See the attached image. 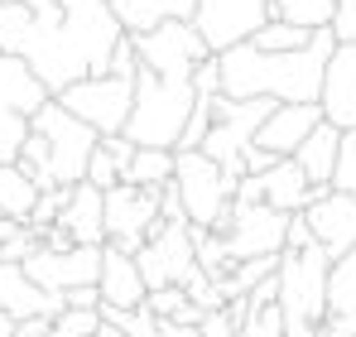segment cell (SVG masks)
<instances>
[{
    "label": "cell",
    "instance_id": "60d3db41",
    "mask_svg": "<svg viewBox=\"0 0 356 337\" xmlns=\"http://www.w3.org/2000/svg\"><path fill=\"white\" fill-rule=\"evenodd\" d=\"M24 231V222H15V217H0V246L10 241V236H19Z\"/></svg>",
    "mask_w": 356,
    "mask_h": 337
},
{
    "label": "cell",
    "instance_id": "7c38bea8",
    "mask_svg": "<svg viewBox=\"0 0 356 337\" xmlns=\"http://www.w3.org/2000/svg\"><path fill=\"white\" fill-rule=\"evenodd\" d=\"M159 193L164 188H140L130 178H120L116 188H106V241L135 256L149 241V226L164 217Z\"/></svg>",
    "mask_w": 356,
    "mask_h": 337
},
{
    "label": "cell",
    "instance_id": "5b68a950",
    "mask_svg": "<svg viewBox=\"0 0 356 337\" xmlns=\"http://www.w3.org/2000/svg\"><path fill=\"white\" fill-rule=\"evenodd\" d=\"M236 183L241 178H232L207 150H178L174 188L193 226H212V231L227 236L236 222Z\"/></svg>",
    "mask_w": 356,
    "mask_h": 337
},
{
    "label": "cell",
    "instance_id": "1f68e13d",
    "mask_svg": "<svg viewBox=\"0 0 356 337\" xmlns=\"http://www.w3.org/2000/svg\"><path fill=\"white\" fill-rule=\"evenodd\" d=\"M332 188H342V193H352V198H356V125H352V130H342V150H337Z\"/></svg>",
    "mask_w": 356,
    "mask_h": 337
},
{
    "label": "cell",
    "instance_id": "ba28073f",
    "mask_svg": "<svg viewBox=\"0 0 356 337\" xmlns=\"http://www.w3.org/2000/svg\"><path fill=\"white\" fill-rule=\"evenodd\" d=\"M275 107H280L275 97H227L222 92L217 97V120H212L202 150L227 168L232 178H241L245 173V150L255 145V130L265 125V116L275 111Z\"/></svg>",
    "mask_w": 356,
    "mask_h": 337
},
{
    "label": "cell",
    "instance_id": "7a4b0ae2",
    "mask_svg": "<svg viewBox=\"0 0 356 337\" xmlns=\"http://www.w3.org/2000/svg\"><path fill=\"white\" fill-rule=\"evenodd\" d=\"M337 29H318L308 49L289 54H265L255 44H232L222 49V92L227 97H275V102H318L323 97V77H327V58L337 49Z\"/></svg>",
    "mask_w": 356,
    "mask_h": 337
},
{
    "label": "cell",
    "instance_id": "8992f818",
    "mask_svg": "<svg viewBox=\"0 0 356 337\" xmlns=\"http://www.w3.org/2000/svg\"><path fill=\"white\" fill-rule=\"evenodd\" d=\"M54 92L44 87V77L15 54H0V164H15L29 130L34 111L49 102Z\"/></svg>",
    "mask_w": 356,
    "mask_h": 337
},
{
    "label": "cell",
    "instance_id": "83f0119b",
    "mask_svg": "<svg viewBox=\"0 0 356 337\" xmlns=\"http://www.w3.org/2000/svg\"><path fill=\"white\" fill-rule=\"evenodd\" d=\"M313 34H318V29L294 24V19H265L245 44H255V49H265V54H289V49H308Z\"/></svg>",
    "mask_w": 356,
    "mask_h": 337
},
{
    "label": "cell",
    "instance_id": "4fadbf2b",
    "mask_svg": "<svg viewBox=\"0 0 356 337\" xmlns=\"http://www.w3.org/2000/svg\"><path fill=\"white\" fill-rule=\"evenodd\" d=\"M265 19H275V0H202L193 24L202 29L212 54H222L232 44H245Z\"/></svg>",
    "mask_w": 356,
    "mask_h": 337
},
{
    "label": "cell",
    "instance_id": "7402d4cb",
    "mask_svg": "<svg viewBox=\"0 0 356 337\" xmlns=\"http://www.w3.org/2000/svg\"><path fill=\"white\" fill-rule=\"evenodd\" d=\"M318 337H356V246L332 260L327 275V323Z\"/></svg>",
    "mask_w": 356,
    "mask_h": 337
},
{
    "label": "cell",
    "instance_id": "ac0fdd59",
    "mask_svg": "<svg viewBox=\"0 0 356 337\" xmlns=\"http://www.w3.org/2000/svg\"><path fill=\"white\" fill-rule=\"evenodd\" d=\"M323 116L342 130L356 125V44H337L327 58V77H323Z\"/></svg>",
    "mask_w": 356,
    "mask_h": 337
},
{
    "label": "cell",
    "instance_id": "9a60e30c",
    "mask_svg": "<svg viewBox=\"0 0 356 337\" xmlns=\"http://www.w3.org/2000/svg\"><path fill=\"white\" fill-rule=\"evenodd\" d=\"M102 256L106 246H67V251H49L39 246L29 260H24V275L54 294H67L77 284H97L102 280Z\"/></svg>",
    "mask_w": 356,
    "mask_h": 337
},
{
    "label": "cell",
    "instance_id": "d4e9b609",
    "mask_svg": "<svg viewBox=\"0 0 356 337\" xmlns=\"http://www.w3.org/2000/svg\"><path fill=\"white\" fill-rule=\"evenodd\" d=\"M337 150H342V125H332V120H323L303 145L294 150V159L303 164V173L313 178V188L323 193V188H332V173H337Z\"/></svg>",
    "mask_w": 356,
    "mask_h": 337
},
{
    "label": "cell",
    "instance_id": "d6986e66",
    "mask_svg": "<svg viewBox=\"0 0 356 337\" xmlns=\"http://www.w3.org/2000/svg\"><path fill=\"white\" fill-rule=\"evenodd\" d=\"M0 308L15 313V318H29V313H54L58 318L63 308H67V294H54V289L34 284L24 275V265L0 260Z\"/></svg>",
    "mask_w": 356,
    "mask_h": 337
},
{
    "label": "cell",
    "instance_id": "cb8c5ba5",
    "mask_svg": "<svg viewBox=\"0 0 356 337\" xmlns=\"http://www.w3.org/2000/svg\"><path fill=\"white\" fill-rule=\"evenodd\" d=\"M197 5L202 0H111L125 34H149L164 19H197Z\"/></svg>",
    "mask_w": 356,
    "mask_h": 337
},
{
    "label": "cell",
    "instance_id": "ffe728a7",
    "mask_svg": "<svg viewBox=\"0 0 356 337\" xmlns=\"http://www.w3.org/2000/svg\"><path fill=\"white\" fill-rule=\"evenodd\" d=\"M58 226H67V236L77 246H106V188L97 183H72V198L63 207Z\"/></svg>",
    "mask_w": 356,
    "mask_h": 337
},
{
    "label": "cell",
    "instance_id": "30bf717a",
    "mask_svg": "<svg viewBox=\"0 0 356 337\" xmlns=\"http://www.w3.org/2000/svg\"><path fill=\"white\" fill-rule=\"evenodd\" d=\"M58 102L72 116H82L87 125H97L102 135H125L130 111H135V77H125V72H97V77H82V82L63 87Z\"/></svg>",
    "mask_w": 356,
    "mask_h": 337
},
{
    "label": "cell",
    "instance_id": "e0dca14e",
    "mask_svg": "<svg viewBox=\"0 0 356 337\" xmlns=\"http://www.w3.org/2000/svg\"><path fill=\"white\" fill-rule=\"evenodd\" d=\"M323 120H327L323 102H280L275 111L265 116V125L255 130V145L270 150V155H294Z\"/></svg>",
    "mask_w": 356,
    "mask_h": 337
},
{
    "label": "cell",
    "instance_id": "8d00e7d4",
    "mask_svg": "<svg viewBox=\"0 0 356 337\" xmlns=\"http://www.w3.org/2000/svg\"><path fill=\"white\" fill-rule=\"evenodd\" d=\"M303 246H313V226H308L303 212H294V217H289V241H284V251H303Z\"/></svg>",
    "mask_w": 356,
    "mask_h": 337
},
{
    "label": "cell",
    "instance_id": "277c9868",
    "mask_svg": "<svg viewBox=\"0 0 356 337\" xmlns=\"http://www.w3.org/2000/svg\"><path fill=\"white\" fill-rule=\"evenodd\" d=\"M327 275H332V256L318 241L280 256V308H284V333L289 337L323 333V323H327Z\"/></svg>",
    "mask_w": 356,
    "mask_h": 337
},
{
    "label": "cell",
    "instance_id": "6da1fadb",
    "mask_svg": "<svg viewBox=\"0 0 356 337\" xmlns=\"http://www.w3.org/2000/svg\"><path fill=\"white\" fill-rule=\"evenodd\" d=\"M125 39L111 0H0V54L24 58L44 87H63L111 72V54Z\"/></svg>",
    "mask_w": 356,
    "mask_h": 337
},
{
    "label": "cell",
    "instance_id": "f546056e",
    "mask_svg": "<svg viewBox=\"0 0 356 337\" xmlns=\"http://www.w3.org/2000/svg\"><path fill=\"white\" fill-rule=\"evenodd\" d=\"M120 178H125V164H120L116 155H111V145L102 140V145L92 150V164H87V183H97V188H116Z\"/></svg>",
    "mask_w": 356,
    "mask_h": 337
},
{
    "label": "cell",
    "instance_id": "603a6c76",
    "mask_svg": "<svg viewBox=\"0 0 356 337\" xmlns=\"http://www.w3.org/2000/svg\"><path fill=\"white\" fill-rule=\"evenodd\" d=\"M318 198V188H313V178L303 173L294 155H280L275 164L265 168V203L270 207H280V212H303L308 203Z\"/></svg>",
    "mask_w": 356,
    "mask_h": 337
},
{
    "label": "cell",
    "instance_id": "9c48e42d",
    "mask_svg": "<svg viewBox=\"0 0 356 337\" xmlns=\"http://www.w3.org/2000/svg\"><path fill=\"white\" fill-rule=\"evenodd\" d=\"M140 260V275L149 289H164V284H188L202 265H197V226L188 217H159L149 226V241L135 251Z\"/></svg>",
    "mask_w": 356,
    "mask_h": 337
},
{
    "label": "cell",
    "instance_id": "5bb4252c",
    "mask_svg": "<svg viewBox=\"0 0 356 337\" xmlns=\"http://www.w3.org/2000/svg\"><path fill=\"white\" fill-rule=\"evenodd\" d=\"M289 217H294V212H280V207H270V203H236V222H232V231H227L232 260H250V256H284Z\"/></svg>",
    "mask_w": 356,
    "mask_h": 337
},
{
    "label": "cell",
    "instance_id": "f1b7e54d",
    "mask_svg": "<svg viewBox=\"0 0 356 337\" xmlns=\"http://www.w3.org/2000/svg\"><path fill=\"white\" fill-rule=\"evenodd\" d=\"M241 337H289L284 333V308H280V299H275V304H250V318H245Z\"/></svg>",
    "mask_w": 356,
    "mask_h": 337
},
{
    "label": "cell",
    "instance_id": "484cf974",
    "mask_svg": "<svg viewBox=\"0 0 356 337\" xmlns=\"http://www.w3.org/2000/svg\"><path fill=\"white\" fill-rule=\"evenodd\" d=\"M39 183L24 173L19 164H0V217H15V222H29L34 203H39Z\"/></svg>",
    "mask_w": 356,
    "mask_h": 337
},
{
    "label": "cell",
    "instance_id": "74e56055",
    "mask_svg": "<svg viewBox=\"0 0 356 337\" xmlns=\"http://www.w3.org/2000/svg\"><path fill=\"white\" fill-rule=\"evenodd\" d=\"M67 308H102V284H77V289H67Z\"/></svg>",
    "mask_w": 356,
    "mask_h": 337
},
{
    "label": "cell",
    "instance_id": "d590c367",
    "mask_svg": "<svg viewBox=\"0 0 356 337\" xmlns=\"http://www.w3.org/2000/svg\"><path fill=\"white\" fill-rule=\"evenodd\" d=\"M54 313H29V318H19V328H15V337H49L54 333Z\"/></svg>",
    "mask_w": 356,
    "mask_h": 337
},
{
    "label": "cell",
    "instance_id": "4dcf8cb0",
    "mask_svg": "<svg viewBox=\"0 0 356 337\" xmlns=\"http://www.w3.org/2000/svg\"><path fill=\"white\" fill-rule=\"evenodd\" d=\"M67 198H72V188L67 183H58V188H44L39 193V203H34V212H29V226H54L63 217V207H67Z\"/></svg>",
    "mask_w": 356,
    "mask_h": 337
},
{
    "label": "cell",
    "instance_id": "44dd1931",
    "mask_svg": "<svg viewBox=\"0 0 356 337\" xmlns=\"http://www.w3.org/2000/svg\"><path fill=\"white\" fill-rule=\"evenodd\" d=\"M102 304H111V308H140L145 299H149V284L140 275V260L130 256V251H120L106 241V256H102Z\"/></svg>",
    "mask_w": 356,
    "mask_h": 337
},
{
    "label": "cell",
    "instance_id": "b9f144b4",
    "mask_svg": "<svg viewBox=\"0 0 356 337\" xmlns=\"http://www.w3.org/2000/svg\"><path fill=\"white\" fill-rule=\"evenodd\" d=\"M15 328H19V318H15V313H5V308H0V337H15Z\"/></svg>",
    "mask_w": 356,
    "mask_h": 337
},
{
    "label": "cell",
    "instance_id": "ab89813d",
    "mask_svg": "<svg viewBox=\"0 0 356 337\" xmlns=\"http://www.w3.org/2000/svg\"><path fill=\"white\" fill-rule=\"evenodd\" d=\"M159 337H202L197 323H178V318H159Z\"/></svg>",
    "mask_w": 356,
    "mask_h": 337
},
{
    "label": "cell",
    "instance_id": "3957f363",
    "mask_svg": "<svg viewBox=\"0 0 356 337\" xmlns=\"http://www.w3.org/2000/svg\"><path fill=\"white\" fill-rule=\"evenodd\" d=\"M193 107H197L193 77L178 82V77H159V72L140 68V77H135V111H130L125 135H130L135 145H164V150H178Z\"/></svg>",
    "mask_w": 356,
    "mask_h": 337
},
{
    "label": "cell",
    "instance_id": "4316f807",
    "mask_svg": "<svg viewBox=\"0 0 356 337\" xmlns=\"http://www.w3.org/2000/svg\"><path fill=\"white\" fill-rule=\"evenodd\" d=\"M174 164H178V150H164V145H140L135 150V159L125 168V178L130 183H140V188H164L169 178H174Z\"/></svg>",
    "mask_w": 356,
    "mask_h": 337
},
{
    "label": "cell",
    "instance_id": "e575fe53",
    "mask_svg": "<svg viewBox=\"0 0 356 337\" xmlns=\"http://www.w3.org/2000/svg\"><path fill=\"white\" fill-rule=\"evenodd\" d=\"M337 39L342 44H356V0H337V19H332Z\"/></svg>",
    "mask_w": 356,
    "mask_h": 337
},
{
    "label": "cell",
    "instance_id": "2e32d148",
    "mask_svg": "<svg viewBox=\"0 0 356 337\" xmlns=\"http://www.w3.org/2000/svg\"><path fill=\"white\" fill-rule=\"evenodd\" d=\"M303 217L313 226V241L337 260V256H347L356 246V198L352 193H342V188H323L308 207H303Z\"/></svg>",
    "mask_w": 356,
    "mask_h": 337
},
{
    "label": "cell",
    "instance_id": "8fae6325",
    "mask_svg": "<svg viewBox=\"0 0 356 337\" xmlns=\"http://www.w3.org/2000/svg\"><path fill=\"white\" fill-rule=\"evenodd\" d=\"M135 39V54H140V68L159 72V77H178L188 82L197 72V63L212 58V44L202 39V29L193 19H164L159 29L149 34H130Z\"/></svg>",
    "mask_w": 356,
    "mask_h": 337
},
{
    "label": "cell",
    "instance_id": "f35d334b",
    "mask_svg": "<svg viewBox=\"0 0 356 337\" xmlns=\"http://www.w3.org/2000/svg\"><path fill=\"white\" fill-rule=\"evenodd\" d=\"M275 159H280V155H270V150L250 145V150H245V173H265V168L275 164Z\"/></svg>",
    "mask_w": 356,
    "mask_h": 337
},
{
    "label": "cell",
    "instance_id": "d6a6232c",
    "mask_svg": "<svg viewBox=\"0 0 356 337\" xmlns=\"http://www.w3.org/2000/svg\"><path fill=\"white\" fill-rule=\"evenodd\" d=\"M145 304H149L159 318H178L193 299H188V289H183V284H164V289H149V299H145Z\"/></svg>",
    "mask_w": 356,
    "mask_h": 337
},
{
    "label": "cell",
    "instance_id": "52a82bcc",
    "mask_svg": "<svg viewBox=\"0 0 356 337\" xmlns=\"http://www.w3.org/2000/svg\"><path fill=\"white\" fill-rule=\"evenodd\" d=\"M34 130L49 140V168H54V183H82L87 164H92V150L102 145V130L87 125L82 116H72L58 97H49L39 111H34Z\"/></svg>",
    "mask_w": 356,
    "mask_h": 337
},
{
    "label": "cell",
    "instance_id": "836d02e7",
    "mask_svg": "<svg viewBox=\"0 0 356 337\" xmlns=\"http://www.w3.org/2000/svg\"><path fill=\"white\" fill-rule=\"evenodd\" d=\"M202 337H241V328H236V318L227 313V304L222 308H212V313H202Z\"/></svg>",
    "mask_w": 356,
    "mask_h": 337
}]
</instances>
